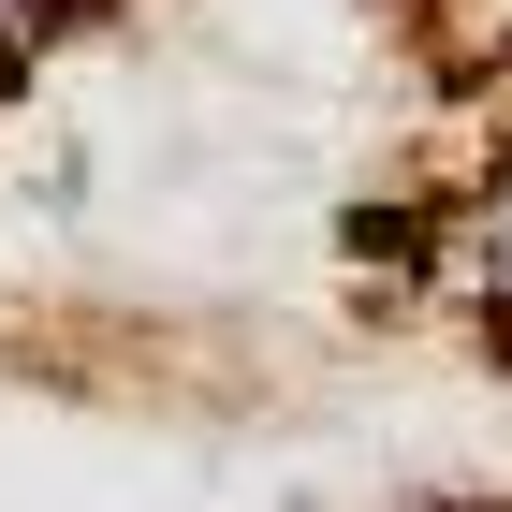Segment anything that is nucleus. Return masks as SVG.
Segmentation results:
<instances>
[{"instance_id": "f257e3e1", "label": "nucleus", "mask_w": 512, "mask_h": 512, "mask_svg": "<svg viewBox=\"0 0 512 512\" xmlns=\"http://www.w3.org/2000/svg\"><path fill=\"white\" fill-rule=\"evenodd\" d=\"M88 15H118V0H0V30L30 44V59H44V44H59V30H88Z\"/></svg>"}, {"instance_id": "f03ea898", "label": "nucleus", "mask_w": 512, "mask_h": 512, "mask_svg": "<svg viewBox=\"0 0 512 512\" xmlns=\"http://www.w3.org/2000/svg\"><path fill=\"white\" fill-rule=\"evenodd\" d=\"M15 59H30V44H15V30H0V74H15Z\"/></svg>"}, {"instance_id": "7ed1b4c3", "label": "nucleus", "mask_w": 512, "mask_h": 512, "mask_svg": "<svg viewBox=\"0 0 512 512\" xmlns=\"http://www.w3.org/2000/svg\"><path fill=\"white\" fill-rule=\"evenodd\" d=\"M395 15H425V0H395Z\"/></svg>"}]
</instances>
